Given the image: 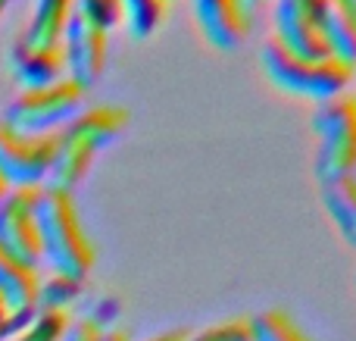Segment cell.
Returning <instances> with one entry per match:
<instances>
[{
    "instance_id": "cell-30",
    "label": "cell",
    "mask_w": 356,
    "mask_h": 341,
    "mask_svg": "<svg viewBox=\"0 0 356 341\" xmlns=\"http://www.w3.org/2000/svg\"><path fill=\"white\" fill-rule=\"evenodd\" d=\"M10 3H13V0H0V16L6 13V6H10Z\"/></svg>"
},
{
    "instance_id": "cell-21",
    "label": "cell",
    "mask_w": 356,
    "mask_h": 341,
    "mask_svg": "<svg viewBox=\"0 0 356 341\" xmlns=\"http://www.w3.org/2000/svg\"><path fill=\"white\" fill-rule=\"evenodd\" d=\"M188 341H250V323L247 319H222L216 326H207Z\"/></svg>"
},
{
    "instance_id": "cell-6",
    "label": "cell",
    "mask_w": 356,
    "mask_h": 341,
    "mask_svg": "<svg viewBox=\"0 0 356 341\" xmlns=\"http://www.w3.org/2000/svg\"><path fill=\"white\" fill-rule=\"evenodd\" d=\"M56 135H16L0 122V179L10 188H44Z\"/></svg>"
},
{
    "instance_id": "cell-28",
    "label": "cell",
    "mask_w": 356,
    "mask_h": 341,
    "mask_svg": "<svg viewBox=\"0 0 356 341\" xmlns=\"http://www.w3.org/2000/svg\"><path fill=\"white\" fill-rule=\"evenodd\" d=\"M334 3H341V6H347L350 13H356V0H334Z\"/></svg>"
},
{
    "instance_id": "cell-17",
    "label": "cell",
    "mask_w": 356,
    "mask_h": 341,
    "mask_svg": "<svg viewBox=\"0 0 356 341\" xmlns=\"http://www.w3.org/2000/svg\"><path fill=\"white\" fill-rule=\"evenodd\" d=\"M247 323H250V341H316L284 310H263Z\"/></svg>"
},
{
    "instance_id": "cell-9",
    "label": "cell",
    "mask_w": 356,
    "mask_h": 341,
    "mask_svg": "<svg viewBox=\"0 0 356 341\" xmlns=\"http://www.w3.org/2000/svg\"><path fill=\"white\" fill-rule=\"evenodd\" d=\"M272 41L282 44L288 54L300 56V60H328L325 41L319 31V16L303 6L291 3V0H275L272 6Z\"/></svg>"
},
{
    "instance_id": "cell-23",
    "label": "cell",
    "mask_w": 356,
    "mask_h": 341,
    "mask_svg": "<svg viewBox=\"0 0 356 341\" xmlns=\"http://www.w3.org/2000/svg\"><path fill=\"white\" fill-rule=\"evenodd\" d=\"M63 341H100V332L94 329L88 319H75V323L69 326V332H66Z\"/></svg>"
},
{
    "instance_id": "cell-13",
    "label": "cell",
    "mask_w": 356,
    "mask_h": 341,
    "mask_svg": "<svg viewBox=\"0 0 356 341\" xmlns=\"http://www.w3.org/2000/svg\"><path fill=\"white\" fill-rule=\"evenodd\" d=\"M72 13L75 0H35L31 19L19 38L25 44H38V47H56L63 41V31H66Z\"/></svg>"
},
{
    "instance_id": "cell-3",
    "label": "cell",
    "mask_w": 356,
    "mask_h": 341,
    "mask_svg": "<svg viewBox=\"0 0 356 341\" xmlns=\"http://www.w3.org/2000/svg\"><path fill=\"white\" fill-rule=\"evenodd\" d=\"M259 66H263L266 79L284 94H294V97L313 100V104H322V100L341 97V94L350 91L353 85V69L344 66L338 60H300V56L288 54L282 44L269 41L259 50Z\"/></svg>"
},
{
    "instance_id": "cell-22",
    "label": "cell",
    "mask_w": 356,
    "mask_h": 341,
    "mask_svg": "<svg viewBox=\"0 0 356 341\" xmlns=\"http://www.w3.org/2000/svg\"><path fill=\"white\" fill-rule=\"evenodd\" d=\"M119 313H122V304H119V298H97L91 304V310H88V323L94 326L97 332H110V329H116V319H119Z\"/></svg>"
},
{
    "instance_id": "cell-4",
    "label": "cell",
    "mask_w": 356,
    "mask_h": 341,
    "mask_svg": "<svg viewBox=\"0 0 356 341\" xmlns=\"http://www.w3.org/2000/svg\"><path fill=\"white\" fill-rule=\"evenodd\" d=\"M316 141V179L319 185L344 175H356V100L353 94L322 100L316 104L313 119H309Z\"/></svg>"
},
{
    "instance_id": "cell-26",
    "label": "cell",
    "mask_w": 356,
    "mask_h": 341,
    "mask_svg": "<svg viewBox=\"0 0 356 341\" xmlns=\"http://www.w3.org/2000/svg\"><path fill=\"white\" fill-rule=\"evenodd\" d=\"M100 341H129L122 329H110V332H100Z\"/></svg>"
},
{
    "instance_id": "cell-8",
    "label": "cell",
    "mask_w": 356,
    "mask_h": 341,
    "mask_svg": "<svg viewBox=\"0 0 356 341\" xmlns=\"http://www.w3.org/2000/svg\"><path fill=\"white\" fill-rule=\"evenodd\" d=\"M63 63H66V79L75 81L81 91L94 88L100 81L106 69V50H110V41H106V31L94 29L91 22L72 13L66 31H63Z\"/></svg>"
},
{
    "instance_id": "cell-32",
    "label": "cell",
    "mask_w": 356,
    "mask_h": 341,
    "mask_svg": "<svg viewBox=\"0 0 356 341\" xmlns=\"http://www.w3.org/2000/svg\"><path fill=\"white\" fill-rule=\"evenodd\" d=\"M353 85H356V66H353ZM350 94H353V100H356V88H353Z\"/></svg>"
},
{
    "instance_id": "cell-5",
    "label": "cell",
    "mask_w": 356,
    "mask_h": 341,
    "mask_svg": "<svg viewBox=\"0 0 356 341\" xmlns=\"http://www.w3.org/2000/svg\"><path fill=\"white\" fill-rule=\"evenodd\" d=\"M85 94L88 91H81L69 79L35 91H19L6 104L0 122L16 135H56L85 110Z\"/></svg>"
},
{
    "instance_id": "cell-31",
    "label": "cell",
    "mask_w": 356,
    "mask_h": 341,
    "mask_svg": "<svg viewBox=\"0 0 356 341\" xmlns=\"http://www.w3.org/2000/svg\"><path fill=\"white\" fill-rule=\"evenodd\" d=\"M244 3H247V6H259V3H263V0H244Z\"/></svg>"
},
{
    "instance_id": "cell-7",
    "label": "cell",
    "mask_w": 356,
    "mask_h": 341,
    "mask_svg": "<svg viewBox=\"0 0 356 341\" xmlns=\"http://www.w3.org/2000/svg\"><path fill=\"white\" fill-rule=\"evenodd\" d=\"M41 188H10L0 200V251L22 267H41V241L35 225V204Z\"/></svg>"
},
{
    "instance_id": "cell-10",
    "label": "cell",
    "mask_w": 356,
    "mask_h": 341,
    "mask_svg": "<svg viewBox=\"0 0 356 341\" xmlns=\"http://www.w3.org/2000/svg\"><path fill=\"white\" fill-rule=\"evenodd\" d=\"M203 38L219 50H238L250 35V6L244 0H191Z\"/></svg>"
},
{
    "instance_id": "cell-12",
    "label": "cell",
    "mask_w": 356,
    "mask_h": 341,
    "mask_svg": "<svg viewBox=\"0 0 356 341\" xmlns=\"http://www.w3.org/2000/svg\"><path fill=\"white\" fill-rule=\"evenodd\" d=\"M319 31H322L328 56L353 69L356 66V13L328 0L319 13Z\"/></svg>"
},
{
    "instance_id": "cell-20",
    "label": "cell",
    "mask_w": 356,
    "mask_h": 341,
    "mask_svg": "<svg viewBox=\"0 0 356 341\" xmlns=\"http://www.w3.org/2000/svg\"><path fill=\"white\" fill-rule=\"evenodd\" d=\"M75 13L100 31H113L116 25H122L119 0H75Z\"/></svg>"
},
{
    "instance_id": "cell-1",
    "label": "cell",
    "mask_w": 356,
    "mask_h": 341,
    "mask_svg": "<svg viewBox=\"0 0 356 341\" xmlns=\"http://www.w3.org/2000/svg\"><path fill=\"white\" fill-rule=\"evenodd\" d=\"M125 125H129V110H122V106H85L72 122L56 132V150L44 188L72 194L85 182L97 150L119 141Z\"/></svg>"
},
{
    "instance_id": "cell-15",
    "label": "cell",
    "mask_w": 356,
    "mask_h": 341,
    "mask_svg": "<svg viewBox=\"0 0 356 341\" xmlns=\"http://www.w3.org/2000/svg\"><path fill=\"white\" fill-rule=\"evenodd\" d=\"M322 207L332 225L350 248H356V175H344L322 185Z\"/></svg>"
},
{
    "instance_id": "cell-14",
    "label": "cell",
    "mask_w": 356,
    "mask_h": 341,
    "mask_svg": "<svg viewBox=\"0 0 356 341\" xmlns=\"http://www.w3.org/2000/svg\"><path fill=\"white\" fill-rule=\"evenodd\" d=\"M38 269L22 267L19 260L0 251V301L10 313H31L38 310Z\"/></svg>"
},
{
    "instance_id": "cell-27",
    "label": "cell",
    "mask_w": 356,
    "mask_h": 341,
    "mask_svg": "<svg viewBox=\"0 0 356 341\" xmlns=\"http://www.w3.org/2000/svg\"><path fill=\"white\" fill-rule=\"evenodd\" d=\"M6 319H10V310H6V304H3V301H0V326H3Z\"/></svg>"
},
{
    "instance_id": "cell-25",
    "label": "cell",
    "mask_w": 356,
    "mask_h": 341,
    "mask_svg": "<svg viewBox=\"0 0 356 341\" xmlns=\"http://www.w3.org/2000/svg\"><path fill=\"white\" fill-rule=\"evenodd\" d=\"M144 341H188V332H163V335H154V338H144Z\"/></svg>"
},
{
    "instance_id": "cell-2",
    "label": "cell",
    "mask_w": 356,
    "mask_h": 341,
    "mask_svg": "<svg viewBox=\"0 0 356 341\" xmlns=\"http://www.w3.org/2000/svg\"><path fill=\"white\" fill-rule=\"evenodd\" d=\"M35 225L41 241V263H47L56 276L85 282L94 269V244L79 219L72 194L41 188L35 204Z\"/></svg>"
},
{
    "instance_id": "cell-11",
    "label": "cell",
    "mask_w": 356,
    "mask_h": 341,
    "mask_svg": "<svg viewBox=\"0 0 356 341\" xmlns=\"http://www.w3.org/2000/svg\"><path fill=\"white\" fill-rule=\"evenodd\" d=\"M13 79L19 81L22 91H35V88H47L66 79V63H63V50L56 47H38V44H25L16 38L6 54Z\"/></svg>"
},
{
    "instance_id": "cell-29",
    "label": "cell",
    "mask_w": 356,
    "mask_h": 341,
    "mask_svg": "<svg viewBox=\"0 0 356 341\" xmlns=\"http://www.w3.org/2000/svg\"><path fill=\"white\" fill-rule=\"evenodd\" d=\"M6 191H10V185H6V182H3V179H0V200H3V198H6Z\"/></svg>"
},
{
    "instance_id": "cell-19",
    "label": "cell",
    "mask_w": 356,
    "mask_h": 341,
    "mask_svg": "<svg viewBox=\"0 0 356 341\" xmlns=\"http://www.w3.org/2000/svg\"><path fill=\"white\" fill-rule=\"evenodd\" d=\"M81 292H85V282L81 279H69V276L50 273L47 279L38 282V310L69 313V307L81 298Z\"/></svg>"
},
{
    "instance_id": "cell-16",
    "label": "cell",
    "mask_w": 356,
    "mask_h": 341,
    "mask_svg": "<svg viewBox=\"0 0 356 341\" xmlns=\"http://www.w3.org/2000/svg\"><path fill=\"white\" fill-rule=\"evenodd\" d=\"M166 3L169 0H119L122 10V25L129 31V38L135 41H147L160 22L166 19Z\"/></svg>"
},
{
    "instance_id": "cell-24",
    "label": "cell",
    "mask_w": 356,
    "mask_h": 341,
    "mask_svg": "<svg viewBox=\"0 0 356 341\" xmlns=\"http://www.w3.org/2000/svg\"><path fill=\"white\" fill-rule=\"evenodd\" d=\"M291 3H297V6H303V10H309V13H316V16H319L322 6H325L328 0H291Z\"/></svg>"
},
{
    "instance_id": "cell-18",
    "label": "cell",
    "mask_w": 356,
    "mask_h": 341,
    "mask_svg": "<svg viewBox=\"0 0 356 341\" xmlns=\"http://www.w3.org/2000/svg\"><path fill=\"white\" fill-rule=\"evenodd\" d=\"M72 326L69 313L63 310H35L22 326L19 332H13L6 341H63Z\"/></svg>"
}]
</instances>
